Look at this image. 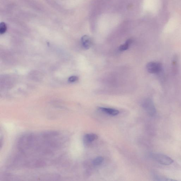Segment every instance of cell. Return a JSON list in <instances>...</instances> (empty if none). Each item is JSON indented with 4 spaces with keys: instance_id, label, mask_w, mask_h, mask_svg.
<instances>
[{
    "instance_id": "6",
    "label": "cell",
    "mask_w": 181,
    "mask_h": 181,
    "mask_svg": "<svg viewBox=\"0 0 181 181\" xmlns=\"http://www.w3.org/2000/svg\"><path fill=\"white\" fill-rule=\"evenodd\" d=\"M98 138V135L95 134H88L85 135L84 137V141L85 143L88 144L91 142L97 140Z\"/></svg>"
},
{
    "instance_id": "10",
    "label": "cell",
    "mask_w": 181,
    "mask_h": 181,
    "mask_svg": "<svg viewBox=\"0 0 181 181\" xmlns=\"http://www.w3.org/2000/svg\"><path fill=\"white\" fill-rule=\"evenodd\" d=\"M7 25L5 23L1 22L0 24V33L1 35H3L6 33L7 30Z\"/></svg>"
},
{
    "instance_id": "12",
    "label": "cell",
    "mask_w": 181,
    "mask_h": 181,
    "mask_svg": "<svg viewBox=\"0 0 181 181\" xmlns=\"http://www.w3.org/2000/svg\"><path fill=\"white\" fill-rule=\"evenodd\" d=\"M78 80V77L76 76H72L69 77L68 80V82H70V83H73V82L77 81Z\"/></svg>"
},
{
    "instance_id": "8",
    "label": "cell",
    "mask_w": 181,
    "mask_h": 181,
    "mask_svg": "<svg viewBox=\"0 0 181 181\" xmlns=\"http://www.w3.org/2000/svg\"><path fill=\"white\" fill-rule=\"evenodd\" d=\"M104 160V158L99 156L95 158L93 161V164L95 166H99L101 164Z\"/></svg>"
},
{
    "instance_id": "1",
    "label": "cell",
    "mask_w": 181,
    "mask_h": 181,
    "mask_svg": "<svg viewBox=\"0 0 181 181\" xmlns=\"http://www.w3.org/2000/svg\"><path fill=\"white\" fill-rule=\"evenodd\" d=\"M152 156L153 159L160 164L163 165H169L174 162L173 160L169 157L161 153H153Z\"/></svg>"
},
{
    "instance_id": "4",
    "label": "cell",
    "mask_w": 181,
    "mask_h": 181,
    "mask_svg": "<svg viewBox=\"0 0 181 181\" xmlns=\"http://www.w3.org/2000/svg\"><path fill=\"white\" fill-rule=\"evenodd\" d=\"M82 44L83 47L86 49H88L91 46L92 41L91 39L88 35H85L82 37Z\"/></svg>"
},
{
    "instance_id": "3",
    "label": "cell",
    "mask_w": 181,
    "mask_h": 181,
    "mask_svg": "<svg viewBox=\"0 0 181 181\" xmlns=\"http://www.w3.org/2000/svg\"><path fill=\"white\" fill-rule=\"evenodd\" d=\"M146 68L147 71L149 73L157 74L161 72L162 68V66L160 63L151 62L147 64Z\"/></svg>"
},
{
    "instance_id": "7",
    "label": "cell",
    "mask_w": 181,
    "mask_h": 181,
    "mask_svg": "<svg viewBox=\"0 0 181 181\" xmlns=\"http://www.w3.org/2000/svg\"><path fill=\"white\" fill-rule=\"evenodd\" d=\"M172 72L174 74L178 72V58L177 56H175L173 58L172 62Z\"/></svg>"
},
{
    "instance_id": "11",
    "label": "cell",
    "mask_w": 181,
    "mask_h": 181,
    "mask_svg": "<svg viewBox=\"0 0 181 181\" xmlns=\"http://www.w3.org/2000/svg\"><path fill=\"white\" fill-rule=\"evenodd\" d=\"M130 45L125 43L124 44L121 45L119 47V49L121 51H124L128 49Z\"/></svg>"
},
{
    "instance_id": "2",
    "label": "cell",
    "mask_w": 181,
    "mask_h": 181,
    "mask_svg": "<svg viewBox=\"0 0 181 181\" xmlns=\"http://www.w3.org/2000/svg\"><path fill=\"white\" fill-rule=\"evenodd\" d=\"M142 106L146 113L150 116H153L156 114V109L152 100L150 98L144 100Z\"/></svg>"
},
{
    "instance_id": "5",
    "label": "cell",
    "mask_w": 181,
    "mask_h": 181,
    "mask_svg": "<svg viewBox=\"0 0 181 181\" xmlns=\"http://www.w3.org/2000/svg\"><path fill=\"white\" fill-rule=\"evenodd\" d=\"M99 110L111 116L117 115L119 113V111L117 110L112 108L101 107L99 108Z\"/></svg>"
},
{
    "instance_id": "9",
    "label": "cell",
    "mask_w": 181,
    "mask_h": 181,
    "mask_svg": "<svg viewBox=\"0 0 181 181\" xmlns=\"http://www.w3.org/2000/svg\"><path fill=\"white\" fill-rule=\"evenodd\" d=\"M154 179H155V180L157 181H172L175 180H173V179L168 178H167L163 177V176L161 175H158V174H157H157H156V175H154Z\"/></svg>"
}]
</instances>
